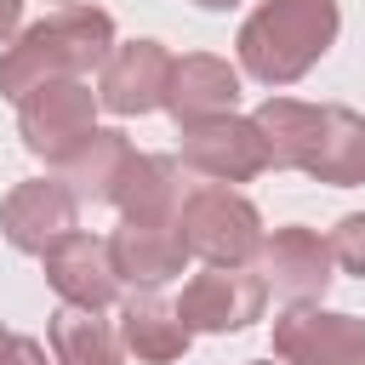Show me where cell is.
I'll list each match as a JSON object with an SVG mask.
<instances>
[{
  "label": "cell",
  "mask_w": 365,
  "mask_h": 365,
  "mask_svg": "<svg viewBox=\"0 0 365 365\" xmlns=\"http://www.w3.org/2000/svg\"><path fill=\"white\" fill-rule=\"evenodd\" d=\"M262 297H268V285L257 279V274H245V268H205V274H194L188 285H182V297H177V319L188 325V331H245L251 319H262Z\"/></svg>",
  "instance_id": "8992f818"
},
{
  "label": "cell",
  "mask_w": 365,
  "mask_h": 365,
  "mask_svg": "<svg viewBox=\"0 0 365 365\" xmlns=\"http://www.w3.org/2000/svg\"><path fill=\"white\" fill-rule=\"evenodd\" d=\"M165 80H171V51L160 40H131V46H114L103 57V80H97V103L120 120L131 114H148L165 103Z\"/></svg>",
  "instance_id": "9c48e42d"
},
{
  "label": "cell",
  "mask_w": 365,
  "mask_h": 365,
  "mask_svg": "<svg viewBox=\"0 0 365 365\" xmlns=\"http://www.w3.org/2000/svg\"><path fill=\"white\" fill-rule=\"evenodd\" d=\"M194 6H205V11H228V6H240V0H194Z\"/></svg>",
  "instance_id": "7402d4cb"
},
{
  "label": "cell",
  "mask_w": 365,
  "mask_h": 365,
  "mask_svg": "<svg viewBox=\"0 0 365 365\" xmlns=\"http://www.w3.org/2000/svg\"><path fill=\"white\" fill-rule=\"evenodd\" d=\"M46 279L51 291L68 302V308H108L120 297V274L108 262V240H91V234H63L51 251H46Z\"/></svg>",
  "instance_id": "8fae6325"
},
{
  "label": "cell",
  "mask_w": 365,
  "mask_h": 365,
  "mask_svg": "<svg viewBox=\"0 0 365 365\" xmlns=\"http://www.w3.org/2000/svg\"><path fill=\"white\" fill-rule=\"evenodd\" d=\"M51 359L57 365H120V336L97 319V308L51 314Z\"/></svg>",
  "instance_id": "ac0fdd59"
},
{
  "label": "cell",
  "mask_w": 365,
  "mask_h": 365,
  "mask_svg": "<svg viewBox=\"0 0 365 365\" xmlns=\"http://www.w3.org/2000/svg\"><path fill=\"white\" fill-rule=\"evenodd\" d=\"M240 103V74L211 57V51H194V57H171V80H165V103L177 114V125H194V120H211V114H234Z\"/></svg>",
  "instance_id": "4fadbf2b"
},
{
  "label": "cell",
  "mask_w": 365,
  "mask_h": 365,
  "mask_svg": "<svg viewBox=\"0 0 365 365\" xmlns=\"http://www.w3.org/2000/svg\"><path fill=\"white\" fill-rule=\"evenodd\" d=\"M331 257H336L348 274L365 279V211H354V217L336 222V234H331Z\"/></svg>",
  "instance_id": "d6986e66"
},
{
  "label": "cell",
  "mask_w": 365,
  "mask_h": 365,
  "mask_svg": "<svg viewBox=\"0 0 365 365\" xmlns=\"http://www.w3.org/2000/svg\"><path fill=\"white\" fill-rule=\"evenodd\" d=\"M331 240H319L314 228L291 222L274 228V240H262V285H274L291 302H314L331 285Z\"/></svg>",
  "instance_id": "30bf717a"
},
{
  "label": "cell",
  "mask_w": 365,
  "mask_h": 365,
  "mask_svg": "<svg viewBox=\"0 0 365 365\" xmlns=\"http://www.w3.org/2000/svg\"><path fill=\"white\" fill-rule=\"evenodd\" d=\"M23 29V0H0V46H11Z\"/></svg>",
  "instance_id": "44dd1931"
},
{
  "label": "cell",
  "mask_w": 365,
  "mask_h": 365,
  "mask_svg": "<svg viewBox=\"0 0 365 365\" xmlns=\"http://www.w3.org/2000/svg\"><path fill=\"white\" fill-rule=\"evenodd\" d=\"M274 354L285 365H365V319L291 308L274 319Z\"/></svg>",
  "instance_id": "52a82bcc"
},
{
  "label": "cell",
  "mask_w": 365,
  "mask_h": 365,
  "mask_svg": "<svg viewBox=\"0 0 365 365\" xmlns=\"http://www.w3.org/2000/svg\"><path fill=\"white\" fill-rule=\"evenodd\" d=\"M108 262L131 285H165L182 274L188 245L177 234V222H120L108 234Z\"/></svg>",
  "instance_id": "9a60e30c"
},
{
  "label": "cell",
  "mask_w": 365,
  "mask_h": 365,
  "mask_svg": "<svg viewBox=\"0 0 365 365\" xmlns=\"http://www.w3.org/2000/svg\"><path fill=\"white\" fill-rule=\"evenodd\" d=\"M188 336H194V331L177 319V302L154 297V285H143L137 297H125V308H120V342H125L137 359L171 365V359H182Z\"/></svg>",
  "instance_id": "2e32d148"
},
{
  "label": "cell",
  "mask_w": 365,
  "mask_h": 365,
  "mask_svg": "<svg viewBox=\"0 0 365 365\" xmlns=\"http://www.w3.org/2000/svg\"><path fill=\"white\" fill-rule=\"evenodd\" d=\"M342 11L336 0H262L240 23V63L262 86H291L302 80L336 40Z\"/></svg>",
  "instance_id": "7a4b0ae2"
},
{
  "label": "cell",
  "mask_w": 365,
  "mask_h": 365,
  "mask_svg": "<svg viewBox=\"0 0 365 365\" xmlns=\"http://www.w3.org/2000/svg\"><path fill=\"white\" fill-rule=\"evenodd\" d=\"M80 222V200L68 182H51V177H34V182H17L0 205V228L17 251L29 257H46L63 234H74Z\"/></svg>",
  "instance_id": "ba28073f"
},
{
  "label": "cell",
  "mask_w": 365,
  "mask_h": 365,
  "mask_svg": "<svg viewBox=\"0 0 365 365\" xmlns=\"http://www.w3.org/2000/svg\"><path fill=\"white\" fill-rule=\"evenodd\" d=\"M63 6H74V0H63Z\"/></svg>",
  "instance_id": "cb8c5ba5"
},
{
  "label": "cell",
  "mask_w": 365,
  "mask_h": 365,
  "mask_svg": "<svg viewBox=\"0 0 365 365\" xmlns=\"http://www.w3.org/2000/svg\"><path fill=\"white\" fill-rule=\"evenodd\" d=\"M125 154H131V143H125V131H91L68 160H63V182L74 188V200H108L114 194V177H120V165H125Z\"/></svg>",
  "instance_id": "e0dca14e"
},
{
  "label": "cell",
  "mask_w": 365,
  "mask_h": 365,
  "mask_svg": "<svg viewBox=\"0 0 365 365\" xmlns=\"http://www.w3.org/2000/svg\"><path fill=\"white\" fill-rule=\"evenodd\" d=\"M6 336H11V331H6V325H0V348H6Z\"/></svg>",
  "instance_id": "603a6c76"
},
{
  "label": "cell",
  "mask_w": 365,
  "mask_h": 365,
  "mask_svg": "<svg viewBox=\"0 0 365 365\" xmlns=\"http://www.w3.org/2000/svg\"><path fill=\"white\" fill-rule=\"evenodd\" d=\"M0 365H57V359H46V348H40L34 336H6Z\"/></svg>",
  "instance_id": "ffe728a7"
},
{
  "label": "cell",
  "mask_w": 365,
  "mask_h": 365,
  "mask_svg": "<svg viewBox=\"0 0 365 365\" xmlns=\"http://www.w3.org/2000/svg\"><path fill=\"white\" fill-rule=\"evenodd\" d=\"M297 171H308L314 182H331V188L365 182V114H354V108H319Z\"/></svg>",
  "instance_id": "7c38bea8"
},
{
  "label": "cell",
  "mask_w": 365,
  "mask_h": 365,
  "mask_svg": "<svg viewBox=\"0 0 365 365\" xmlns=\"http://www.w3.org/2000/svg\"><path fill=\"white\" fill-rule=\"evenodd\" d=\"M17 131L29 154H40L46 165H63L97 131V91L86 80H46L29 97H17Z\"/></svg>",
  "instance_id": "277c9868"
},
{
  "label": "cell",
  "mask_w": 365,
  "mask_h": 365,
  "mask_svg": "<svg viewBox=\"0 0 365 365\" xmlns=\"http://www.w3.org/2000/svg\"><path fill=\"white\" fill-rule=\"evenodd\" d=\"M108 205H120L125 222H177L182 205V171L171 154H125Z\"/></svg>",
  "instance_id": "5bb4252c"
},
{
  "label": "cell",
  "mask_w": 365,
  "mask_h": 365,
  "mask_svg": "<svg viewBox=\"0 0 365 365\" xmlns=\"http://www.w3.org/2000/svg\"><path fill=\"white\" fill-rule=\"evenodd\" d=\"M177 234L188 245V257H205L217 268H245L262 251V217L245 194H234L228 182H205L177 205Z\"/></svg>",
  "instance_id": "3957f363"
},
{
  "label": "cell",
  "mask_w": 365,
  "mask_h": 365,
  "mask_svg": "<svg viewBox=\"0 0 365 365\" xmlns=\"http://www.w3.org/2000/svg\"><path fill=\"white\" fill-rule=\"evenodd\" d=\"M108 51H114V17L103 6H63L57 17L23 29L0 51V97L17 103L46 80H80L103 68Z\"/></svg>",
  "instance_id": "6da1fadb"
},
{
  "label": "cell",
  "mask_w": 365,
  "mask_h": 365,
  "mask_svg": "<svg viewBox=\"0 0 365 365\" xmlns=\"http://www.w3.org/2000/svg\"><path fill=\"white\" fill-rule=\"evenodd\" d=\"M182 165H194L211 182H251L257 171H268V143L257 120L211 114V120L182 125Z\"/></svg>",
  "instance_id": "5b68a950"
}]
</instances>
